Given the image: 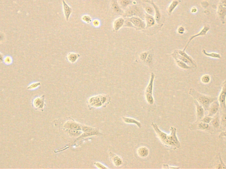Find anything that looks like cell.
Instances as JSON below:
<instances>
[{
    "label": "cell",
    "mask_w": 226,
    "mask_h": 169,
    "mask_svg": "<svg viewBox=\"0 0 226 169\" xmlns=\"http://www.w3.org/2000/svg\"><path fill=\"white\" fill-rule=\"evenodd\" d=\"M111 102V97L107 95H98L91 96L87 101V106L90 110L101 107H106Z\"/></svg>",
    "instance_id": "obj_1"
},
{
    "label": "cell",
    "mask_w": 226,
    "mask_h": 169,
    "mask_svg": "<svg viewBox=\"0 0 226 169\" xmlns=\"http://www.w3.org/2000/svg\"><path fill=\"white\" fill-rule=\"evenodd\" d=\"M189 94L192 96L194 99L196 100L201 105L206 111L208 110L209 107L212 102L217 100V97H213L208 95H205L198 93L194 89H191L189 91Z\"/></svg>",
    "instance_id": "obj_2"
},
{
    "label": "cell",
    "mask_w": 226,
    "mask_h": 169,
    "mask_svg": "<svg viewBox=\"0 0 226 169\" xmlns=\"http://www.w3.org/2000/svg\"><path fill=\"white\" fill-rule=\"evenodd\" d=\"M151 126L153 127V128L155 131L156 134L157 136V137L159 138V140H160V141L162 143V144L165 145L167 148H169L170 149H177V148L176 147V146L173 144V143L171 141L170 137H169V135L167 134L166 133L163 132V131H161L159 127L157 126V125L155 123L152 122L151 123Z\"/></svg>",
    "instance_id": "obj_3"
},
{
    "label": "cell",
    "mask_w": 226,
    "mask_h": 169,
    "mask_svg": "<svg viewBox=\"0 0 226 169\" xmlns=\"http://www.w3.org/2000/svg\"><path fill=\"white\" fill-rule=\"evenodd\" d=\"M66 120L64 121L61 126H59L58 127L61 129H70V130H81L82 124L75 121L73 118L70 117L66 118Z\"/></svg>",
    "instance_id": "obj_4"
},
{
    "label": "cell",
    "mask_w": 226,
    "mask_h": 169,
    "mask_svg": "<svg viewBox=\"0 0 226 169\" xmlns=\"http://www.w3.org/2000/svg\"><path fill=\"white\" fill-rule=\"evenodd\" d=\"M133 16H138L143 19L144 18V13L142 11V9L139 7L133 5V6L128 7L123 14L124 17H131Z\"/></svg>",
    "instance_id": "obj_5"
},
{
    "label": "cell",
    "mask_w": 226,
    "mask_h": 169,
    "mask_svg": "<svg viewBox=\"0 0 226 169\" xmlns=\"http://www.w3.org/2000/svg\"><path fill=\"white\" fill-rule=\"evenodd\" d=\"M126 19L128 20V21H130L132 24L133 28L136 29V30H142L143 29H146V24L145 21L140 17L133 16L131 17H127Z\"/></svg>",
    "instance_id": "obj_6"
},
{
    "label": "cell",
    "mask_w": 226,
    "mask_h": 169,
    "mask_svg": "<svg viewBox=\"0 0 226 169\" xmlns=\"http://www.w3.org/2000/svg\"><path fill=\"white\" fill-rule=\"evenodd\" d=\"M217 14L221 22L223 24H225V19L226 17V0H219V2L218 5Z\"/></svg>",
    "instance_id": "obj_7"
},
{
    "label": "cell",
    "mask_w": 226,
    "mask_h": 169,
    "mask_svg": "<svg viewBox=\"0 0 226 169\" xmlns=\"http://www.w3.org/2000/svg\"><path fill=\"white\" fill-rule=\"evenodd\" d=\"M32 104L35 110L43 112L44 109V107L46 106L45 95L36 96L35 98L33 100Z\"/></svg>",
    "instance_id": "obj_8"
},
{
    "label": "cell",
    "mask_w": 226,
    "mask_h": 169,
    "mask_svg": "<svg viewBox=\"0 0 226 169\" xmlns=\"http://www.w3.org/2000/svg\"><path fill=\"white\" fill-rule=\"evenodd\" d=\"M218 101L221 110L226 111V79L222 83V90L218 97Z\"/></svg>",
    "instance_id": "obj_9"
},
{
    "label": "cell",
    "mask_w": 226,
    "mask_h": 169,
    "mask_svg": "<svg viewBox=\"0 0 226 169\" xmlns=\"http://www.w3.org/2000/svg\"><path fill=\"white\" fill-rule=\"evenodd\" d=\"M190 129L193 130H204L209 131L211 133L212 131V129L211 128V126H210L207 123L203 122L202 121L196 122L195 124H192L191 127H190Z\"/></svg>",
    "instance_id": "obj_10"
},
{
    "label": "cell",
    "mask_w": 226,
    "mask_h": 169,
    "mask_svg": "<svg viewBox=\"0 0 226 169\" xmlns=\"http://www.w3.org/2000/svg\"><path fill=\"white\" fill-rule=\"evenodd\" d=\"M109 155L111 161L116 167H120L123 165L124 162H123L122 158L120 156L116 155L115 153L112 152H109Z\"/></svg>",
    "instance_id": "obj_11"
},
{
    "label": "cell",
    "mask_w": 226,
    "mask_h": 169,
    "mask_svg": "<svg viewBox=\"0 0 226 169\" xmlns=\"http://www.w3.org/2000/svg\"><path fill=\"white\" fill-rule=\"evenodd\" d=\"M210 25H208V24L205 25V26L203 27V29H202L201 30H200V32H199V33H197V34L192 35V37H191V38H190V39H189V40H188V43H187V44L186 45L185 48H184L183 49V50H184V51L186 50V49L187 48L188 46L189 45L190 42H191V41H192L194 38H195L196 37H202V36H205V35H206V34H207V33L209 31V30H210Z\"/></svg>",
    "instance_id": "obj_12"
},
{
    "label": "cell",
    "mask_w": 226,
    "mask_h": 169,
    "mask_svg": "<svg viewBox=\"0 0 226 169\" xmlns=\"http://www.w3.org/2000/svg\"><path fill=\"white\" fill-rule=\"evenodd\" d=\"M170 130H171V134H169V137H170V140L173 143V144L175 145L178 149V148H180V147H181V143H180L177 136V128L174 127H171Z\"/></svg>",
    "instance_id": "obj_13"
},
{
    "label": "cell",
    "mask_w": 226,
    "mask_h": 169,
    "mask_svg": "<svg viewBox=\"0 0 226 169\" xmlns=\"http://www.w3.org/2000/svg\"><path fill=\"white\" fill-rule=\"evenodd\" d=\"M219 103L218 100H215L210 105L208 110L209 111V114L208 116H214L215 114L218 112L219 111Z\"/></svg>",
    "instance_id": "obj_14"
},
{
    "label": "cell",
    "mask_w": 226,
    "mask_h": 169,
    "mask_svg": "<svg viewBox=\"0 0 226 169\" xmlns=\"http://www.w3.org/2000/svg\"><path fill=\"white\" fill-rule=\"evenodd\" d=\"M62 4H63V11H64L66 20V21H68L71 15L73 12L72 8H71L69 5L65 2V0H62Z\"/></svg>",
    "instance_id": "obj_15"
},
{
    "label": "cell",
    "mask_w": 226,
    "mask_h": 169,
    "mask_svg": "<svg viewBox=\"0 0 226 169\" xmlns=\"http://www.w3.org/2000/svg\"><path fill=\"white\" fill-rule=\"evenodd\" d=\"M144 19L146 20V28L149 29L151 28L153 26H155L156 24V21L155 17H153L151 15L147 13L144 12Z\"/></svg>",
    "instance_id": "obj_16"
},
{
    "label": "cell",
    "mask_w": 226,
    "mask_h": 169,
    "mask_svg": "<svg viewBox=\"0 0 226 169\" xmlns=\"http://www.w3.org/2000/svg\"><path fill=\"white\" fill-rule=\"evenodd\" d=\"M125 19L123 17L117 18L115 20L114 23H113V30L115 33H117L119 30L123 27L124 25Z\"/></svg>",
    "instance_id": "obj_17"
},
{
    "label": "cell",
    "mask_w": 226,
    "mask_h": 169,
    "mask_svg": "<svg viewBox=\"0 0 226 169\" xmlns=\"http://www.w3.org/2000/svg\"><path fill=\"white\" fill-rule=\"evenodd\" d=\"M194 104H195V105H196V107H197V122H199V121L201 120L202 119V118L204 116L205 110L196 100L194 99Z\"/></svg>",
    "instance_id": "obj_18"
},
{
    "label": "cell",
    "mask_w": 226,
    "mask_h": 169,
    "mask_svg": "<svg viewBox=\"0 0 226 169\" xmlns=\"http://www.w3.org/2000/svg\"><path fill=\"white\" fill-rule=\"evenodd\" d=\"M151 4L152 7L154 9V11H155V19L156 21L157 24H161V13L160 11V9L157 7V5L154 3L153 1H151L150 3Z\"/></svg>",
    "instance_id": "obj_19"
},
{
    "label": "cell",
    "mask_w": 226,
    "mask_h": 169,
    "mask_svg": "<svg viewBox=\"0 0 226 169\" xmlns=\"http://www.w3.org/2000/svg\"><path fill=\"white\" fill-rule=\"evenodd\" d=\"M110 5L113 11L119 15L124 14V11H122V9L120 7L119 2H118V0H111Z\"/></svg>",
    "instance_id": "obj_20"
},
{
    "label": "cell",
    "mask_w": 226,
    "mask_h": 169,
    "mask_svg": "<svg viewBox=\"0 0 226 169\" xmlns=\"http://www.w3.org/2000/svg\"><path fill=\"white\" fill-rule=\"evenodd\" d=\"M137 154L139 157L142 158H145L150 154V150H149L147 147L145 146L140 147L137 149Z\"/></svg>",
    "instance_id": "obj_21"
},
{
    "label": "cell",
    "mask_w": 226,
    "mask_h": 169,
    "mask_svg": "<svg viewBox=\"0 0 226 169\" xmlns=\"http://www.w3.org/2000/svg\"><path fill=\"white\" fill-rule=\"evenodd\" d=\"M155 78H156V75L153 73H151V75H150V81H149V83L145 89V93L153 94V83H154V79H155Z\"/></svg>",
    "instance_id": "obj_22"
},
{
    "label": "cell",
    "mask_w": 226,
    "mask_h": 169,
    "mask_svg": "<svg viewBox=\"0 0 226 169\" xmlns=\"http://www.w3.org/2000/svg\"><path fill=\"white\" fill-rule=\"evenodd\" d=\"M122 119L123 120V122H124V123H126V124H135L138 127H139V128H141V127H142V124L140 123V122L138 121L135 119L133 118H128V117H125V116H122Z\"/></svg>",
    "instance_id": "obj_23"
},
{
    "label": "cell",
    "mask_w": 226,
    "mask_h": 169,
    "mask_svg": "<svg viewBox=\"0 0 226 169\" xmlns=\"http://www.w3.org/2000/svg\"><path fill=\"white\" fill-rule=\"evenodd\" d=\"M175 52H177L179 54L183 56V57L186 58L187 60H188L190 61H191V63L192 65L193 66L194 68H197V64L196 61H195V60L193 58H192V57H191V56H190L189 55H188L185 52V51H184V50H175Z\"/></svg>",
    "instance_id": "obj_24"
},
{
    "label": "cell",
    "mask_w": 226,
    "mask_h": 169,
    "mask_svg": "<svg viewBox=\"0 0 226 169\" xmlns=\"http://www.w3.org/2000/svg\"><path fill=\"white\" fill-rule=\"evenodd\" d=\"M81 55L78 53H75V52H70L67 55V59L68 61L71 64H75L78 60L80 58Z\"/></svg>",
    "instance_id": "obj_25"
},
{
    "label": "cell",
    "mask_w": 226,
    "mask_h": 169,
    "mask_svg": "<svg viewBox=\"0 0 226 169\" xmlns=\"http://www.w3.org/2000/svg\"><path fill=\"white\" fill-rule=\"evenodd\" d=\"M181 0H173L172 2L169 5L167 8V13L169 15H171L178 5L181 3Z\"/></svg>",
    "instance_id": "obj_26"
},
{
    "label": "cell",
    "mask_w": 226,
    "mask_h": 169,
    "mask_svg": "<svg viewBox=\"0 0 226 169\" xmlns=\"http://www.w3.org/2000/svg\"><path fill=\"white\" fill-rule=\"evenodd\" d=\"M65 133H66L71 137H78L81 134V131L80 130H70V129H62Z\"/></svg>",
    "instance_id": "obj_27"
},
{
    "label": "cell",
    "mask_w": 226,
    "mask_h": 169,
    "mask_svg": "<svg viewBox=\"0 0 226 169\" xmlns=\"http://www.w3.org/2000/svg\"><path fill=\"white\" fill-rule=\"evenodd\" d=\"M173 56V58H174V60H175V62H176L177 65L179 66V68H181V69H191L192 68H193V67H192V66H190V65H187V64L183 62V61L179 60L177 57H175V56Z\"/></svg>",
    "instance_id": "obj_28"
},
{
    "label": "cell",
    "mask_w": 226,
    "mask_h": 169,
    "mask_svg": "<svg viewBox=\"0 0 226 169\" xmlns=\"http://www.w3.org/2000/svg\"><path fill=\"white\" fill-rule=\"evenodd\" d=\"M212 126L215 129H218L220 124H221V120H220V116L219 114L217 112L216 114H215V116L212 119Z\"/></svg>",
    "instance_id": "obj_29"
},
{
    "label": "cell",
    "mask_w": 226,
    "mask_h": 169,
    "mask_svg": "<svg viewBox=\"0 0 226 169\" xmlns=\"http://www.w3.org/2000/svg\"><path fill=\"white\" fill-rule=\"evenodd\" d=\"M119 2L120 7L122 9H127L132 3H134V4L136 3V2H132V0H119V2Z\"/></svg>",
    "instance_id": "obj_30"
},
{
    "label": "cell",
    "mask_w": 226,
    "mask_h": 169,
    "mask_svg": "<svg viewBox=\"0 0 226 169\" xmlns=\"http://www.w3.org/2000/svg\"><path fill=\"white\" fill-rule=\"evenodd\" d=\"M145 99L146 102L150 105H153L155 103V99L153 98V94L145 93Z\"/></svg>",
    "instance_id": "obj_31"
},
{
    "label": "cell",
    "mask_w": 226,
    "mask_h": 169,
    "mask_svg": "<svg viewBox=\"0 0 226 169\" xmlns=\"http://www.w3.org/2000/svg\"><path fill=\"white\" fill-rule=\"evenodd\" d=\"M202 53L206 55V56H208V57H210V58H217V59H220L221 58H222V56H221V55L218 53H215V52H212V53H208L206 50H202Z\"/></svg>",
    "instance_id": "obj_32"
},
{
    "label": "cell",
    "mask_w": 226,
    "mask_h": 169,
    "mask_svg": "<svg viewBox=\"0 0 226 169\" xmlns=\"http://www.w3.org/2000/svg\"><path fill=\"white\" fill-rule=\"evenodd\" d=\"M41 85V83L40 81H37V82H34V83L30 84L27 87V90H34L37 89V88H38Z\"/></svg>",
    "instance_id": "obj_33"
},
{
    "label": "cell",
    "mask_w": 226,
    "mask_h": 169,
    "mask_svg": "<svg viewBox=\"0 0 226 169\" xmlns=\"http://www.w3.org/2000/svg\"><path fill=\"white\" fill-rule=\"evenodd\" d=\"M210 80H211V78H210V76L209 75H204L202 78H201V81L202 83H204V84H208L210 83Z\"/></svg>",
    "instance_id": "obj_34"
},
{
    "label": "cell",
    "mask_w": 226,
    "mask_h": 169,
    "mask_svg": "<svg viewBox=\"0 0 226 169\" xmlns=\"http://www.w3.org/2000/svg\"><path fill=\"white\" fill-rule=\"evenodd\" d=\"M222 119H221V124L222 125L225 127H226V111L222 110Z\"/></svg>",
    "instance_id": "obj_35"
},
{
    "label": "cell",
    "mask_w": 226,
    "mask_h": 169,
    "mask_svg": "<svg viewBox=\"0 0 226 169\" xmlns=\"http://www.w3.org/2000/svg\"><path fill=\"white\" fill-rule=\"evenodd\" d=\"M81 20L87 24H89L92 23V19L89 15H84V16L81 17Z\"/></svg>",
    "instance_id": "obj_36"
},
{
    "label": "cell",
    "mask_w": 226,
    "mask_h": 169,
    "mask_svg": "<svg viewBox=\"0 0 226 169\" xmlns=\"http://www.w3.org/2000/svg\"><path fill=\"white\" fill-rule=\"evenodd\" d=\"M218 156H219V158L220 163H219L218 165L216 167H215V168H219V169H221V168H226V165H225L224 162H223V161H222V157H221L220 154H219V155H218Z\"/></svg>",
    "instance_id": "obj_37"
},
{
    "label": "cell",
    "mask_w": 226,
    "mask_h": 169,
    "mask_svg": "<svg viewBox=\"0 0 226 169\" xmlns=\"http://www.w3.org/2000/svg\"><path fill=\"white\" fill-rule=\"evenodd\" d=\"M3 62L6 65H11L13 63V59L11 56H6V57L4 58Z\"/></svg>",
    "instance_id": "obj_38"
},
{
    "label": "cell",
    "mask_w": 226,
    "mask_h": 169,
    "mask_svg": "<svg viewBox=\"0 0 226 169\" xmlns=\"http://www.w3.org/2000/svg\"><path fill=\"white\" fill-rule=\"evenodd\" d=\"M148 54H149V52H142V53L140 54V56H139L140 59L142 61H146V59H147V58Z\"/></svg>",
    "instance_id": "obj_39"
},
{
    "label": "cell",
    "mask_w": 226,
    "mask_h": 169,
    "mask_svg": "<svg viewBox=\"0 0 226 169\" xmlns=\"http://www.w3.org/2000/svg\"><path fill=\"white\" fill-rule=\"evenodd\" d=\"M94 165L97 168H99V169H106V168H108L107 167L105 166L103 164H102L101 162H94Z\"/></svg>",
    "instance_id": "obj_40"
},
{
    "label": "cell",
    "mask_w": 226,
    "mask_h": 169,
    "mask_svg": "<svg viewBox=\"0 0 226 169\" xmlns=\"http://www.w3.org/2000/svg\"><path fill=\"white\" fill-rule=\"evenodd\" d=\"M212 119V118L211 116H204L202 118V119L200 121H202V122H205V123H207V124H209V123L211 122Z\"/></svg>",
    "instance_id": "obj_41"
},
{
    "label": "cell",
    "mask_w": 226,
    "mask_h": 169,
    "mask_svg": "<svg viewBox=\"0 0 226 169\" xmlns=\"http://www.w3.org/2000/svg\"><path fill=\"white\" fill-rule=\"evenodd\" d=\"M152 60H153V54L149 53L147 58L144 62H146L147 64H150L152 63Z\"/></svg>",
    "instance_id": "obj_42"
},
{
    "label": "cell",
    "mask_w": 226,
    "mask_h": 169,
    "mask_svg": "<svg viewBox=\"0 0 226 169\" xmlns=\"http://www.w3.org/2000/svg\"><path fill=\"white\" fill-rule=\"evenodd\" d=\"M153 11H154L153 7L152 8V7H151L150 6H147V7H146L145 8V12H146L147 13L150 14V15H152L153 13Z\"/></svg>",
    "instance_id": "obj_43"
},
{
    "label": "cell",
    "mask_w": 226,
    "mask_h": 169,
    "mask_svg": "<svg viewBox=\"0 0 226 169\" xmlns=\"http://www.w3.org/2000/svg\"><path fill=\"white\" fill-rule=\"evenodd\" d=\"M92 24H93V25L95 27H99L101 24L99 20H97V19L93 20V21H92Z\"/></svg>",
    "instance_id": "obj_44"
},
{
    "label": "cell",
    "mask_w": 226,
    "mask_h": 169,
    "mask_svg": "<svg viewBox=\"0 0 226 169\" xmlns=\"http://www.w3.org/2000/svg\"><path fill=\"white\" fill-rule=\"evenodd\" d=\"M184 32H185V29H184L183 26H181L179 27L177 29V33L179 34H183L184 33Z\"/></svg>",
    "instance_id": "obj_45"
},
{
    "label": "cell",
    "mask_w": 226,
    "mask_h": 169,
    "mask_svg": "<svg viewBox=\"0 0 226 169\" xmlns=\"http://www.w3.org/2000/svg\"><path fill=\"white\" fill-rule=\"evenodd\" d=\"M163 168H179V167H170V166H168L167 165H163Z\"/></svg>",
    "instance_id": "obj_46"
},
{
    "label": "cell",
    "mask_w": 226,
    "mask_h": 169,
    "mask_svg": "<svg viewBox=\"0 0 226 169\" xmlns=\"http://www.w3.org/2000/svg\"><path fill=\"white\" fill-rule=\"evenodd\" d=\"M4 55L3 54H2L0 52V64H2L3 62V60H4Z\"/></svg>",
    "instance_id": "obj_47"
},
{
    "label": "cell",
    "mask_w": 226,
    "mask_h": 169,
    "mask_svg": "<svg viewBox=\"0 0 226 169\" xmlns=\"http://www.w3.org/2000/svg\"><path fill=\"white\" fill-rule=\"evenodd\" d=\"M226 137V131L220 133V134L219 135V137Z\"/></svg>",
    "instance_id": "obj_48"
},
{
    "label": "cell",
    "mask_w": 226,
    "mask_h": 169,
    "mask_svg": "<svg viewBox=\"0 0 226 169\" xmlns=\"http://www.w3.org/2000/svg\"><path fill=\"white\" fill-rule=\"evenodd\" d=\"M191 13H197V7H193L191 9Z\"/></svg>",
    "instance_id": "obj_49"
},
{
    "label": "cell",
    "mask_w": 226,
    "mask_h": 169,
    "mask_svg": "<svg viewBox=\"0 0 226 169\" xmlns=\"http://www.w3.org/2000/svg\"><path fill=\"white\" fill-rule=\"evenodd\" d=\"M136 1H139V0H136ZM142 1H143L145 2H147V3H150V2H151V1H149V0H142Z\"/></svg>",
    "instance_id": "obj_50"
}]
</instances>
